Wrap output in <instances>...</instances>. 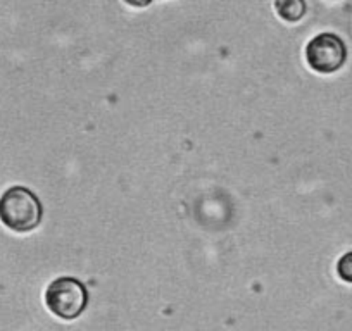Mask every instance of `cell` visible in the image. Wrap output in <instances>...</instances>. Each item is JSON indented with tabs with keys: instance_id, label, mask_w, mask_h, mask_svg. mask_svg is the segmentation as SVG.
I'll return each instance as SVG.
<instances>
[{
	"instance_id": "1",
	"label": "cell",
	"mask_w": 352,
	"mask_h": 331,
	"mask_svg": "<svg viewBox=\"0 0 352 331\" xmlns=\"http://www.w3.org/2000/svg\"><path fill=\"white\" fill-rule=\"evenodd\" d=\"M0 221L16 233H28L42 221V204L32 190L12 187L0 197Z\"/></svg>"
},
{
	"instance_id": "2",
	"label": "cell",
	"mask_w": 352,
	"mask_h": 331,
	"mask_svg": "<svg viewBox=\"0 0 352 331\" xmlns=\"http://www.w3.org/2000/svg\"><path fill=\"white\" fill-rule=\"evenodd\" d=\"M45 304L52 314L60 319H76L88 304V292L76 278L63 276L54 279L45 292Z\"/></svg>"
},
{
	"instance_id": "3",
	"label": "cell",
	"mask_w": 352,
	"mask_h": 331,
	"mask_svg": "<svg viewBox=\"0 0 352 331\" xmlns=\"http://www.w3.org/2000/svg\"><path fill=\"white\" fill-rule=\"evenodd\" d=\"M347 57L344 42L333 33H321L314 36L306 47L307 64L318 73H335L340 69Z\"/></svg>"
},
{
	"instance_id": "4",
	"label": "cell",
	"mask_w": 352,
	"mask_h": 331,
	"mask_svg": "<svg viewBox=\"0 0 352 331\" xmlns=\"http://www.w3.org/2000/svg\"><path fill=\"white\" fill-rule=\"evenodd\" d=\"M275 9L285 21H299L306 12V4L304 0H276Z\"/></svg>"
},
{
	"instance_id": "5",
	"label": "cell",
	"mask_w": 352,
	"mask_h": 331,
	"mask_svg": "<svg viewBox=\"0 0 352 331\" xmlns=\"http://www.w3.org/2000/svg\"><path fill=\"white\" fill-rule=\"evenodd\" d=\"M337 271H338V276H340L344 282L352 283V252L345 254L344 258L338 261Z\"/></svg>"
},
{
	"instance_id": "6",
	"label": "cell",
	"mask_w": 352,
	"mask_h": 331,
	"mask_svg": "<svg viewBox=\"0 0 352 331\" xmlns=\"http://www.w3.org/2000/svg\"><path fill=\"white\" fill-rule=\"evenodd\" d=\"M126 4L133 5V8H145V5H148L152 2V0H124Z\"/></svg>"
}]
</instances>
